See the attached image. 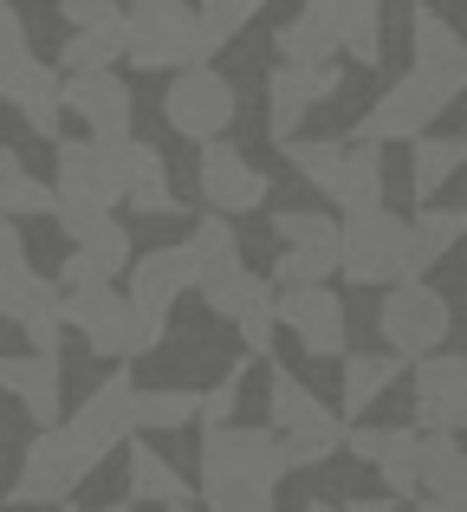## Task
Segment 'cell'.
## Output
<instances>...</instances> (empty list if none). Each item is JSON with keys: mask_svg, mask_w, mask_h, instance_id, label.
<instances>
[{"mask_svg": "<svg viewBox=\"0 0 467 512\" xmlns=\"http://www.w3.org/2000/svg\"><path fill=\"white\" fill-rule=\"evenodd\" d=\"M273 428H202V506L208 512H273L279 487Z\"/></svg>", "mask_w": 467, "mask_h": 512, "instance_id": "cell-1", "label": "cell"}, {"mask_svg": "<svg viewBox=\"0 0 467 512\" xmlns=\"http://www.w3.org/2000/svg\"><path fill=\"white\" fill-rule=\"evenodd\" d=\"M338 273L351 286H416L429 273V260L416 253L409 221H396L390 208H357L338 221Z\"/></svg>", "mask_w": 467, "mask_h": 512, "instance_id": "cell-2", "label": "cell"}, {"mask_svg": "<svg viewBox=\"0 0 467 512\" xmlns=\"http://www.w3.org/2000/svg\"><path fill=\"white\" fill-rule=\"evenodd\" d=\"M52 195H59V234L72 240L85 221H104L111 208H124V150L117 143H72L59 137V182H52Z\"/></svg>", "mask_w": 467, "mask_h": 512, "instance_id": "cell-3", "label": "cell"}, {"mask_svg": "<svg viewBox=\"0 0 467 512\" xmlns=\"http://www.w3.org/2000/svg\"><path fill=\"white\" fill-rule=\"evenodd\" d=\"M292 169L318 188L325 201H338L344 214L357 208H383V156L370 143H318V137H292L286 143Z\"/></svg>", "mask_w": 467, "mask_h": 512, "instance_id": "cell-4", "label": "cell"}, {"mask_svg": "<svg viewBox=\"0 0 467 512\" xmlns=\"http://www.w3.org/2000/svg\"><path fill=\"white\" fill-rule=\"evenodd\" d=\"M59 299H65V325H72L78 338L98 350V357H150V350L169 338L163 318H143L117 286H98V292H59Z\"/></svg>", "mask_w": 467, "mask_h": 512, "instance_id": "cell-5", "label": "cell"}, {"mask_svg": "<svg viewBox=\"0 0 467 512\" xmlns=\"http://www.w3.org/2000/svg\"><path fill=\"white\" fill-rule=\"evenodd\" d=\"M163 117H169V130L176 137H189V143H221L234 130V117H240V98H234V85L215 72V65H182L176 78H169V91H163Z\"/></svg>", "mask_w": 467, "mask_h": 512, "instance_id": "cell-6", "label": "cell"}, {"mask_svg": "<svg viewBox=\"0 0 467 512\" xmlns=\"http://www.w3.org/2000/svg\"><path fill=\"white\" fill-rule=\"evenodd\" d=\"M124 59L137 72H182V65H195V7L189 0H130Z\"/></svg>", "mask_w": 467, "mask_h": 512, "instance_id": "cell-7", "label": "cell"}, {"mask_svg": "<svg viewBox=\"0 0 467 512\" xmlns=\"http://www.w3.org/2000/svg\"><path fill=\"white\" fill-rule=\"evenodd\" d=\"M130 402H137V383H130V370H111L85 402H78L72 422L59 428L65 448H72V461H78V474H91V467H98L104 454L117 448V441H130Z\"/></svg>", "mask_w": 467, "mask_h": 512, "instance_id": "cell-8", "label": "cell"}, {"mask_svg": "<svg viewBox=\"0 0 467 512\" xmlns=\"http://www.w3.org/2000/svg\"><path fill=\"white\" fill-rule=\"evenodd\" d=\"M448 325H455V312H448V299L435 286H390L383 292V312H377V331L383 344H390V357H435L448 338Z\"/></svg>", "mask_w": 467, "mask_h": 512, "instance_id": "cell-9", "label": "cell"}, {"mask_svg": "<svg viewBox=\"0 0 467 512\" xmlns=\"http://www.w3.org/2000/svg\"><path fill=\"white\" fill-rule=\"evenodd\" d=\"M442 111H448V98H442V91H429L416 72H409V78H396V85L364 111L357 143H370V150H377V143H422Z\"/></svg>", "mask_w": 467, "mask_h": 512, "instance_id": "cell-10", "label": "cell"}, {"mask_svg": "<svg viewBox=\"0 0 467 512\" xmlns=\"http://www.w3.org/2000/svg\"><path fill=\"white\" fill-rule=\"evenodd\" d=\"M0 318L26 331V344L39 357H59V331H65V299L46 273L20 266V273H0Z\"/></svg>", "mask_w": 467, "mask_h": 512, "instance_id": "cell-11", "label": "cell"}, {"mask_svg": "<svg viewBox=\"0 0 467 512\" xmlns=\"http://www.w3.org/2000/svg\"><path fill=\"white\" fill-rule=\"evenodd\" d=\"M422 435H467V350H435L416 363V422Z\"/></svg>", "mask_w": 467, "mask_h": 512, "instance_id": "cell-12", "label": "cell"}, {"mask_svg": "<svg viewBox=\"0 0 467 512\" xmlns=\"http://www.w3.org/2000/svg\"><path fill=\"white\" fill-rule=\"evenodd\" d=\"M59 111H72L98 143H124L137 98H130V85L117 72H72V78H59Z\"/></svg>", "mask_w": 467, "mask_h": 512, "instance_id": "cell-13", "label": "cell"}, {"mask_svg": "<svg viewBox=\"0 0 467 512\" xmlns=\"http://www.w3.org/2000/svg\"><path fill=\"white\" fill-rule=\"evenodd\" d=\"M409 59H416L409 72H416L429 91H442L448 104L467 91V39L435 7H416V13H409Z\"/></svg>", "mask_w": 467, "mask_h": 512, "instance_id": "cell-14", "label": "cell"}, {"mask_svg": "<svg viewBox=\"0 0 467 512\" xmlns=\"http://www.w3.org/2000/svg\"><path fill=\"white\" fill-rule=\"evenodd\" d=\"M338 85H344L338 65H273V72H266V137L292 143L299 124H305V111L325 104Z\"/></svg>", "mask_w": 467, "mask_h": 512, "instance_id": "cell-15", "label": "cell"}, {"mask_svg": "<svg viewBox=\"0 0 467 512\" xmlns=\"http://www.w3.org/2000/svg\"><path fill=\"white\" fill-rule=\"evenodd\" d=\"M202 299H208V312H215V318H228V325H234V338L247 344V357H266V350H273V331H279V318H273V299H279L273 279H260V273L240 266L234 279L208 286Z\"/></svg>", "mask_w": 467, "mask_h": 512, "instance_id": "cell-16", "label": "cell"}, {"mask_svg": "<svg viewBox=\"0 0 467 512\" xmlns=\"http://www.w3.org/2000/svg\"><path fill=\"white\" fill-rule=\"evenodd\" d=\"M273 318L299 338L305 357H344V338H351V325H344V299L331 286H292L273 299Z\"/></svg>", "mask_w": 467, "mask_h": 512, "instance_id": "cell-17", "label": "cell"}, {"mask_svg": "<svg viewBox=\"0 0 467 512\" xmlns=\"http://www.w3.org/2000/svg\"><path fill=\"white\" fill-rule=\"evenodd\" d=\"M78 480H85V474H78L65 435H59V428H39L33 448L20 454V474H13V487H7V506H65Z\"/></svg>", "mask_w": 467, "mask_h": 512, "instance_id": "cell-18", "label": "cell"}, {"mask_svg": "<svg viewBox=\"0 0 467 512\" xmlns=\"http://www.w3.org/2000/svg\"><path fill=\"white\" fill-rule=\"evenodd\" d=\"M195 279H202V266H195V247L182 240V247H150L130 260V292L124 299L137 305L143 318H163L169 325V305L182 299V292H195Z\"/></svg>", "mask_w": 467, "mask_h": 512, "instance_id": "cell-19", "label": "cell"}, {"mask_svg": "<svg viewBox=\"0 0 467 512\" xmlns=\"http://www.w3.org/2000/svg\"><path fill=\"white\" fill-rule=\"evenodd\" d=\"M266 195H273L266 169H253L234 143H208V150H202V201H208V214L240 221V214L266 208Z\"/></svg>", "mask_w": 467, "mask_h": 512, "instance_id": "cell-20", "label": "cell"}, {"mask_svg": "<svg viewBox=\"0 0 467 512\" xmlns=\"http://www.w3.org/2000/svg\"><path fill=\"white\" fill-rule=\"evenodd\" d=\"M344 448L377 467L390 500H422V428H351Z\"/></svg>", "mask_w": 467, "mask_h": 512, "instance_id": "cell-21", "label": "cell"}, {"mask_svg": "<svg viewBox=\"0 0 467 512\" xmlns=\"http://www.w3.org/2000/svg\"><path fill=\"white\" fill-rule=\"evenodd\" d=\"M0 104H13L33 137L59 143V65L33 59V52L7 59V65H0Z\"/></svg>", "mask_w": 467, "mask_h": 512, "instance_id": "cell-22", "label": "cell"}, {"mask_svg": "<svg viewBox=\"0 0 467 512\" xmlns=\"http://www.w3.org/2000/svg\"><path fill=\"white\" fill-rule=\"evenodd\" d=\"M338 33H344V0H305L273 33V52L279 65H338Z\"/></svg>", "mask_w": 467, "mask_h": 512, "instance_id": "cell-23", "label": "cell"}, {"mask_svg": "<svg viewBox=\"0 0 467 512\" xmlns=\"http://www.w3.org/2000/svg\"><path fill=\"white\" fill-rule=\"evenodd\" d=\"M0 389L26 409V422L39 428H59V402H65V376H59V357H0Z\"/></svg>", "mask_w": 467, "mask_h": 512, "instance_id": "cell-24", "label": "cell"}, {"mask_svg": "<svg viewBox=\"0 0 467 512\" xmlns=\"http://www.w3.org/2000/svg\"><path fill=\"white\" fill-rule=\"evenodd\" d=\"M117 150H124V201L130 208L137 214H176V188H169L163 156H156L150 143H137V137H124Z\"/></svg>", "mask_w": 467, "mask_h": 512, "instance_id": "cell-25", "label": "cell"}, {"mask_svg": "<svg viewBox=\"0 0 467 512\" xmlns=\"http://www.w3.org/2000/svg\"><path fill=\"white\" fill-rule=\"evenodd\" d=\"M130 506H189V480L176 461L150 448V441H130Z\"/></svg>", "mask_w": 467, "mask_h": 512, "instance_id": "cell-26", "label": "cell"}, {"mask_svg": "<svg viewBox=\"0 0 467 512\" xmlns=\"http://www.w3.org/2000/svg\"><path fill=\"white\" fill-rule=\"evenodd\" d=\"M422 500L467 506V448L455 435H422Z\"/></svg>", "mask_w": 467, "mask_h": 512, "instance_id": "cell-27", "label": "cell"}, {"mask_svg": "<svg viewBox=\"0 0 467 512\" xmlns=\"http://www.w3.org/2000/svg\"><path fill=\"white\" fill-rule=\"evenodd\" d=\"M266 0H202L195 7V65H208L221 46H234L253 20H260Z\"/></svg>", "mask_w": 467, "mask_h": 512, "instance_id": "cell-28", "label": "cell"}, {"mask_svg": "<svg viewBox=\"0 0 467 512\" xmlns=\"http://www.w3.org/2000/svg\"><path fill=\"white\" fill-rule=\"evenodd\" d=\"M403 376V357H383V350H351V357L338 363V383H344V415H364L370 402L383 396V389Z\"/></svg>", "mask_w": 467, "mask_h": 512, "instance_id": "cell-29", "label": "cell"}, {"mask_svg": "<svg viewBox=\"0 0 467 512\" xmlns=\"http://www.w3.org/2000/svg\"><path fill=\"white\" fill-rule=\"evenodd\" d=\"M344 415L338 409H325V415H312V422H299L292 435H273L279 441V467H318V461H331V454L344 448Z\"/></svg>", "mask_w": 467, "mask_h": 512, "instance_id": "cell-30", "label": "cell"}, {"mask_svg": "<svg viewBox=\"0 0 467 512\" xmlns=\"http://www.w3.org/2000/svg\"><path fill=\"white\" fill-rule=\"evenodd\" d=\"M195 247V266H202V279H195V292L221 286V279L240 273V240H234V221H221V214H202V227L189 234Z\"/></svg>", "mask_w": 467, "mask_h": 512, "instance_id": "cell-31", "label": "cell"}, {"mask_svg": "<svg viewBox=\"0 0 467 512\" xmlns=\"http://www.w3.org/2000/svg\"><path fill=\"white\" fill-rule=\"evenodd\" d=\"M33 221V214H59V195H52L39 175H26L20 169V156L0 143V221Z\"/></svg>", "mask_w": 467, "mask_h": 512, "instance_id": "cell-32", "label": "cell"}, {"mask_svg": "<svg viewBox=\"0 0 467 512\" xmlns=\"http://www.w3.org/2000/svg\"><path fill=\"white\" fill-rule=\"evenodd\" d=\"M461 169H467V137H422L416 143V169H409V188H416V201H435Z\"/></svg>", "mask_w": 467, "mask_h": 512, "instance_id": "cell-33", "label": "cell"}, {"mask_svg": "<svg viewBox=\"0 0 467 512\" xmlns=\"http://www.w3.org/2000/svg\"><path fill=\"white\" fill-rule=\"evenodd\" d=\"M182 422H202V396L195 389H137L130 435H143V428H182Z\"/></svg>", "mask_w": 467, "mask_h": 512, "instance_id": "cell-34", "label": "cell"}, {"mask_svg": "<svg viewBox=\"0 0 467 512\" xmlns=\"http://www.w3.org/2000/svg\"><path fill=\"white\" fill-rule=\"evenodd\" d=\"M59 13H65L72 33L104 39V46L124 59V33H130V7H124V0H59Z\"/></svg>", "mask_w": 467, "mask_h": 512, "instance_id": "cell-35", "label": "cell"}, {"mask_svg": "<svg viewBox=\"0 0 467 512\" xmlns=\"http://www.w3.org/2000/svg\"><path fill=\"white\" fill-rule=\"evenodd\" d=\"M266 415H273V435H292L299 422L325 415V402H318L292 370H273V376H266Z\"/></svg>", "mask_w": 467, "mask_h": 512, "instance_id": "cell-36", "label": "cell"}, {"mask_svg": "<svg viewBox=\"0 0 467 512\" xmlns=\"http://www.w3.org/2000/svg\"><path fill=\"white\" fill-rule=\"evenodd\" d=\"M273 234L279 247H299V253H331L338 260V221L318 208H279L273 214Z\"/></svg>", "mask_w": 467, "mask_h": 512, "instance_id": "cell-37", "label": "cell"}, {"mask_svg": "<svg viewBox=\"0 0 467 512\" xmlns=\"http://www.w3.org/2000/svg\"><path fill=\"white\" fill-rule=\"evenodd\" d=\"M72 247H78V253H91V260H98L111 279H117V273H130V260H137V253H130V227L117 221V214H104V221H85V227L72 234Z\"/></svg>", "mask_w": 467, "mask_h": 512, "instance_id": "cell-38", "label": "cell"}, {"mask_svg": "<svg viewBox=\"0 0 467 512\" xmlns=\"http://www.w3.org/2000/svg\"><path fill=\"white\" fill-rule=\"evenodd\" d=\"M338 52H351L357 65H377L383 59V0H344Z\"/></svg>", "mask_w": 467, "mask_h": 512, "instance_id": "cell-39", "label": "cell"}, {"mask_svg": "<svg viewBox=\"0 0 467 512\" xmlns=\"http://www.w3.org/2000/svg\"><path fill=\"white\" fill-rule=\"evenodd\" d=\"M409 234H416V253L422 260H448V253L461 247V234H467V208H422L416 221H409Z\"/></svg>", "mask_w": 467, "mask_h": 512, "instance_id": "cell-40", "label": "cell"}, {"mask_svg": "<svg viewBox=\"0 0 467 512\" xmlns=\"http://www.w3.org/2000/svg\"><path fill=\"white\" fill-rule=\"evenodd\" d=\"M331 273H338V260H331V253L279 247V260H273V292H292V286H325Z\"/></svg>", "mask_w": 467, "mask_h": 512, "instance_id": "cell-41", "label": "cell"}, {"mask_svg": "<svg viewBox=\"0 0 467 512\" xmlns=\"http://www.w3.org/2000/svg\"><path fill=\"white\" fill-rule=\"evenodd\" d=\"M240 383H247V357H234V370H221V383L202 389V428H228V422H234Z\"/></svg>", "mask_w": 467, "mask_h": 512, "instance_id": "cell-42", "label": "cell"}, {"mask_svg": "<svg viewBox=\"0 0 467 512\" xmlns=\"http://www.w3.org/2000/svg\"><path fill=\"white\" fill-rule=\"evenodd\" d=\"M111 65H117V52L104 46V39L65 33V46H59V78H72V72H111Z\"/></svg>", "mask_w": 467, "mask_h": 512, "instance_id": "cell-43", "label": "cell"}, {"mask_svg": "<svg viewBox=\"0 0 467 512\" xmlns=\"http://www.w3.org/2000/svg\"><path fill=\"white\" fill-rule=\"evenodd\" d=\"M52 286H59V292H98V286H111V273H104L91 253H78V247H72V260L59 266V279H52Z\"/></svg>", "mask_w": 467, "mask_h": 512, "instance_id": "cell-44", "label": "cell"}, {"mask_svg": "<svg viewBox=\"0 0 467 512\" xmlns=\"http://www.w3.org/2000/svg\"><path fill=\"white\" fill-rule=\"evenodd\" d=\"M20 52H26V13L13 0H0V65L20 59Z\"/></svg>", "mask_w": 467, "mask_h": 512, "instance_id": "cell-45", "label": "cell"}, {"mask_svg": "<svg viewBox=\"0 0 467 512\" xmlns=\"http://www.w3.org/2000/svg\"><path fill=\"white\" fill-rule=\"evenodd\" d=\"M20 266H26V240L13 221H0V273H20Z\"/></svg>", "mask_w": 467, "mask_h": 512, "instance_id": "cell-46", "label": "cell"}, {"mask_svg": "<svg viewBox=\"0 0 467 512\" xmlns=\"http://www.w3.org/2000/svg\"><path fill=\"white\" fill-rule=\"evenodd\" d=\"M305 512H390L383 500H344V506H325V500H312Z\"/></svg>", "mask_w": 467, "mask_h": 512, "instance_id": "cell-47", "label": "cell"}, {"mask_svg": "<svg viewBox=\"0 0 467 512\" xmlns=\"http://www.w3.org/2000/svg\"><path fill=\"white\" fill-rule=\"evenodd\" d=\"M416 512H467V506H442V500H422Z\"/></svg>", "mask_w": 467, "mask_h": 512, "instance_id": "cell-48", "label": "cell"}, {"mask_svg": "<svg viewBox=\"0 0 467 512\" xmlns=\"http://www.w3.org/2000/svg\"><path fill=\"white\" fill-rule=\"evenodd\" d=\"M104 512H130V500H117V506H104Z\"/></svg>", "mask_w": 467, "mask_h": 512, "instance_id": "cell-49", "label": "cell"}, {"mask_svg": "<svg viewBox=\"0 0 467 512\" xmlns=\"http://www.w3.org/2000/svg\"><path fill=\"white\" fill-rule=\"evenodd\" d=\"M169 512H195V506H169Z\"/></svg>", "mask_w": 467, "mask_h": 512, "instance_id": "cell-50", "label": "cell"}, {"mask_svg": "<svg viewBox=\"0 0 467 512\" xmlns=\"http://www.w3.org/2000/svg\"><path fill=\"white\" fill-rule=\"evenodd\" d=\"M65 512H78V506H65Z\"/></svg>", "mask_w": 467, "mask_h": 512, "instance_id": "cell-51", "label": "cell"}, {"mask_svg": "<svg viewBox=\"0 0 467 512\" xmlns=\"http://www.w3.org/2000/svg\"><path fill=\"white\" fill-rule=\"evenodd\" d=\"M299 7H305V0H299Z\"/></svg>", "mask_w": 467, "mask_h": 512, "instance_id": "cell-52", "label": "cell"}]
</instances>
